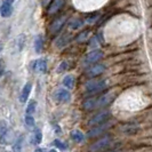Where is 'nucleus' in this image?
Segmentation results:
<instances>
[{
  "instance_id": "9d476101",
  "label": "nucleus",
  "mask_w": 152,
  "mask_h": 152,
  "mask_svg": "<svg viewBox=\"0 0 152 152\" xmlns=\"http://www.w3.org/2000/svg\"><path fill=\"white\" fill-rule=\"evenodd\" d=\"M33 70L39 73H45L47 71V62L46 60H37L33 63Z\"/></svg>"
},
{
  "instance_id": "9b49d317",
  "label": "nucleus",
  "mask_w": 152,
  "mask_h": 152,
  "mask_svg": "<svg viewBox=\"0 0 152 152\" xmlns=\"http://www.w3.org/2000/svg\"><path fill=\"white\" fill-rule=\"evenodd\" d=\"M63 2H64V0H54L53 2L50 4V6L48 7L47 13H48L49 15L57 13V12L62 8V6H63Z\"/></svg>"
},
{
  "instance_id": "4be33fe9",
  "label": "nucleus",
  "mask_w": 152,
  "mask_h": 152,
  "mask_svg": "<svg viewBox=\"0 0 152 152\" xmlns=\"http://www.w3.org/2000/svg\"><path fill=\"white\" fill-rule=\"evenodd\" d=\"M25 126L28 129H33L34 126H36V121H34V118L32 115H26L25 117Z\"/></svg>"
},
{
  "instance_id": "f257e3e1",
  "label": "nucleus",
  "mask_w": 152,
  "mask_h": 152,
  "mask_svg": "<svg viewBox=\"0 0 152 152\" xmlns=\"http://www.w3.org/2000/svg\"><path fill=\"white\" fill-rule=\"evenodd\" d=\"M107 85L104 80H89L85 88H86V91L87 94L89 95H94V94H97V93H101L104 89H107Z\"/></svg>"
},
{
  "instance_id": "f704fd0d",
  "label": "nucleus",
  "mask_w": 152,
  "mask_h": 152,
  "mask_svg": "<svg viewBox=\"0 0 152 152\" xmlns=\"http://www.w3.org/2000/svg\"><path fill=\"white\" fill-rule=\"evenodd\" d=\"M109 152H118V151H109Z\"/></svg>"
},
{
  "instance_id": "dca6fc26",
  "label": "nucleus",
  "mask_w": 152,
  "mask_h": 152,
  "mask_svg": "<svg viewBox=\"0 0 152 152\" xmlns=\"http://www.w3.org/2000/svg\"><path fill=\"white\" fill-rule=\"evenodd\" d=\"M75 83H76V80H75V77L73 76H66L63 79V85H64L66 88H69V89H72V88H73Z\"/></svg>"
},
{
  "instance_id": "423d86ee",
  "label": "nucleus",
  "mask_w": 152,
  "mask_h": 152,
  "mask_svg": "<svg viewBox=\"0 0 152 152\" xmlns=\"http://www.w3.org/2000/svg\"><path fill=\"white\" fill-rule=\"evenodd\" d=\"M110 127H111V125H110V124H107V122H103V124H101V125H97V126H95L93 129H91L88 132V137H89V138H93V137L99 136L101 134H103L107 129H109Z\"/></svg>"
},
{
  "instance_id": "2f4dec72",
  "label": "nucleus",
  "mask_w": 152,
  "mask_h": 152,
  "mask_svg": "<svg viewBox=\"0 0 152 152\" xmlns=\"http://www.w3.org/2000/svg\"><path fill=\"white\" fill-rule=\"evenodd\" d=\"M13 1H14V0H5V2H6V4H9V5H10Z\"/></svg>"
},
{
  "instance_id": "c85d7f7f",
  "label": "nucleus",
  "mask_w": 152,
  "mask_h": 152,
  "mask_svg": "<svg viewBox=\"0 0 152 152\" xmlns=\"http://www.w3.org/2000/svg\"><path fill=\"white\" fill-rule=\"evenodd\" d=\"M97 20H99V15L91 16V17H88V18H87V23H88V24H93V23L96 22Z\"/></svg>"
},
{
  "instance_id": "39448f33",
  "label": "nucleus",
  "mask_w": 152,
  "mask_h": 152,
  "mask_svg": "<svg viewBox=\"0 0 152 152\" xmlns=\"http://www.w3.org/2000/svg\"><path fill=\"white\" fill-rule=\"evenodd\" d=\"M102 57H103V52L99 50V49H95V50H93V52H91L89 54L86 55L85 64H87V65L88 64H94V63L99 62Z\"/></svg>"
},
{
  "instance_id": "6e6552de",
  "label": "nucleus",
  "mask_w": 152,
  "mask_h": 152,
  "mask_svg": "<svg viewBox=\"0 0 152 152\" xmlns=\"http://www.w3.org/2000/svg\"><path fill=\"white\" fill-rule=\"evenodd\" d=\"M105 71V66L103 64H94L93 66H89L87 70V76L88 77H97L102 75Z\"/></svg>"
},
{
  "instance_id": "1a4fd4ad",
  "label": "nucleus",
  "mask_w": 152,
  "mask_h": 152,
  "mask_svg": "<svg viewBox=\"0 0 152 152\" xmlns=\"http://www.w3.org/2000/svg\"><path fill=\"white\" fill-rule=\"evenodd\" d=\"M55 99H57L58 102H61V103H65V102H69L70 99H71V95H70V93H69L66 89H58V91H56V94H55Z\"/></svg>"
},
{
  "instance_id": "72a5a7b5",
  "label": "nucleus",
  "mask_w": 152,
  "mask_h": 152,
  "mask_svg": "<svg viewBox=\"0 0 152 152\" xmlns=\"http://www.w3.org/2000/svg\"><path fill=\"white\" fill-rule=\"evenodd\" d=\"M48 152H56V150H50V151H48Z\"/></svg>"
},
{
  "instance_id": "c756f323",
  "label": "nucleus",
  "mask_w": 152,
  "mask_h": 152,
  "mask_svg": "<svg viewBox=\"0 0 152 152\" xmlns=\"http://www.w3.org/2000/svg\"><path fill=\"white\" fill-rule=\"evenodd\" d=\"M50 0H42V6H46V5H48V2H49Z\"/></svg>"
},
{
  "instance_id": "6ab92c4d",
  "label": "nucleus",
  "mask_w": 152,
  "mask_h": 152,
  "mask_svg": "<svg viewBox=\"0 0 152 152\" xmlns=\"http://www.w3.org/2000/svg\"><path fill=\"white\" fill-rule=\"evenodd\" d=\"M71 137L73 138V141H76V142H78V143L83 142V141L85 140L84 134H83L80 130H73V132L71 133Z\"/></svg>"
},
{
  "instance_id": "aec40b11",
  "label": "nucleus",
  "mask_w": 152,
  "mask_h": 152,
  "mask_svg": "<svg viewBox=\"0 0 152 152\" xmlns=\"http://www.w3.org/2000/svg\"><path fill=\"white\" fill-rule=\"evenodd\" d=\"M83 21L80 20V18H73L72 21H70L69 23V25H70V28L72 29V30H78V29H80L81 26H83Z\"/></svg>"
},
{
  "instance_id": "a878e982",
  "label": "nucleus",
  "mask_w": 152,
  "mask_h": 152,
  "mask_svg": "<svg viewBox=\"0 0 152 152\" xmlns=\"http://www.w3.org/2000/svg\"><path fill=\"white\" fill-rule=\"evenodd\" d=\"M66 69H68V63H66V62H62L61 64L58 65L57 72H58V73H61V72H63V71H65Z\"/></svg>"
},
{
  "instance_id": "473e14b6",
  "label": "nucleus",
  "mask_w": 152,
  "mask_h": 152,
  "mask_svg": "<svg viewBox=\"0 0 152 152\" xmlns=\"http://www.w3.org/2000/svg\"><path fill=\"white\" fill-rule=\"evenodd\" d=\"M2 71H4V66L1 65V66H0V76H1V73H2Z\"/></svg>"
},
{
  "instance_id": "0eeeda50",
  "label": "nucleus",
  "mask_w": 152,
  "mask_h": 152,
  "mask_svg": "<svg viewBox=\"0 0 152 152\" xmlns=\"http://www.w3.org/2000/svg\"><path fill=\"white\" fill-rule=\"evenodd\" d=\"M65 22H66V16H60V17L55 18L53 23L50 24V26H49V31L52 33H56V32L61 31Z\"/></svg>"
},
{
  "instance_id": "f3484780",
  "label": "nucleus",
  "mask_w": 152,
  "mask_h": 152,
  "mask_svg": "<svg viewBox=\"0 0 152 152\" xmlns=\"http://www.w3.org/2000/svg\"><path fill=\"white\" fill-rule=\"evenodd\" d=\"M42 47H44V40L41 36H37V38L34 40V49H36V53L40 54L42 50Z\"/></svg>"
},
{
  "instance_id": "b1692460",
  "label": "nucleus",
  "mask_w": 152,
  "mask_h": 152,
  "mask_svg": "<svg viewBox=\"0 0 152 152\" xmlns=\"http://www.w3.org/2000/svg\"><path fill=\"white\" fill-rule=\"evenodd\" d=\"M66 39H68V36H66V34L63 36V37H60V38L57 39V41H56V46H57V47H63V46L69 41Z\"/></svg>"
},
{
  "instance_id": "412c9836",
  "label": "nucleus",
  "mask_w": 152,
  "mask_h": 152,
  "mask_svg": "<svg viewBox=\"0 0 152 152\" xmlns=\"http://www.w3.org/2000/svg\"><path fill=\"white\" fill-rule=\"evenodd\" d=\"M8 124L5 120H0V141L2 140V137L7 134L8 132Z\"/></svg>"
},
{
  "instance_id": "ddd939ff",
  "label": "nucleus",
  "mask_w": 152,
  "mask_h": 152,
  "mask_svg": "<svg viewBox=\"0 0 152 152\" xmlns=\"http://www.w3.org/2000/svg\"><path fill=\"white\" fill-rule=\"evenodd\" d=\"M0 13H1V16H4V17H9V16L12 15V13H13V7H12V5H9V4H4L1 8H0Z\"/></svg>"
},
{
  "instance_id": "393cba45",
  "label": "nucleus",
  "mask_w": 152,
  "mask_h": 152,
  "mask_svg": "<svg viewBox=\"0 0 152 152\" xmlns=\"http://www.w3.org/2000/svg\"><path fill=\"white\" fill-rule=\"evenodd\" d=\"M99 39V36H95L91 39V44H89V47L91 48H99V41L97 40Z\"/></svg>"
},
{
  "instance_id": "a211bd4d",
  "label": "nucleus",
  "mask_w": 152,
  "mask_h": 152,
  "mask_svg": "<svg viewBox=\"0 0 152 152\" xmlns=\"http://www.w3.org/2000/svg\"><path fill=\"white\" fill-rule=\"evenodd\" d=\"M23 136H20L13 144V151L14 152H22L23 150Z\"/></svg>"
},
{
  "instance_id": "cd10ccee",
  "label": "nucleus",
  "mask_w": 152,
  "mask_h": 152,
  "mask_svg": "<svg viewBox=\"0 0 152 152\" xmlns=\"http://www.w3.org/2000/svg\"><path fill=\"white\" fill-rule=\"evenodd\" d=\"M54 144L56 145L58 149H63V150H64V149H66V145L63 144L61 141H58V140H55V141H54Z\"/></svg>"
},
{
  "instance_id": "7ed1b4c3",
  "label": "nucleus",
  "mask_w": 152,
  "mask_h": 152,
  "mask_svg": "<svg viewBox=\"0 0 152 152\" xmlns=\"http://www.w3.org/2000/svg\"><path fill=\"white\" fill-rule=\"evenodd\" d=\"M114 99V94L113 93H107L104 95H101L97 99H94V107L97 109V107H103L110 104Z\"/></svg>"
},
{
  "instance_id": "7c9ffc66",
  "label": "nucleus",
  "mask_w": 152,
  "mask_h": 152,
  "mask_svg": "<svg viewBox=\"0 0 152 152\" xmlns=\"http://www.w3.org/2000/svg\"><path fill=\"white\" fill-rule=\"evenodd\" d=\"M34 152H46V150L45 149H37Z\"/></svg>"
},
{
  "instance_id": "5701e85b",
  "label": "nucleus",
  "mask_w": 152,
  "mask_h": 152,
  "mask_svg": "<svg viewBox=\"0 0 152 152\" xmlns=\"http://www.w3.org/2000/svg\"><path fill=\"white\" fill-rule=\"evenodd\" d=\"M36 107H37V102L36 101H30V103L28 104V107H26V114L28 115L33 114L36 111Z\"/></svg>"
},
{
  "instance_id": "f8f14e48",
  "label": "nucleus",
  "mask_w": 152,
  "mask_h": 152,
  "mask_svg": "<svg viewBox=\"0 0 152 152\" xmlns=\"http://www.w3.org/2000/svg\"><path fill=\"white\" fill-rule=\"evenodd\" d=\"M31 88H32V85H31L30 83L25 84V86L23 87L22 93H21V96H20V101H21L22 103H25V102L28 101L29 95H30V93H31Z\"/></svg>"
},
{
  "instance_id": "2eb2a0df",
  "label": "nucleus",
  "mask_w": 152,
  "mask_h": 152,
  "mask_svg": "<svg viewBox=\"0 0 152 152\" xmlns=\"http://www.w3.org/2000/svg\"><path fill=\"white\" fill-rule=\"evenodd\" d=\"M24 45H25V36H18L17 38L15 39V47L18 52H21L23 48H24Z\"/></svg>"
},
{
  "instance_id": "bb28decb",
  "label": "nucleus",
  "mask_w": 152,
  "mask_h": 152,
  "mask_svg": "<svg viewBox=\"0 0 152 152\" xmlns=\"http://www.w3.org/2000/svg\"><path fill=\"white\" fill-rule=\"evenodd\" d=\"M88 36V32L87 31H84L81 34H79L78 37H77V41L78 42H80V41H84V40H86V37Z\"/></svg>"
},
{
  "instance_id": "4468645a",
  "label": "nucleus",
  "mask_w": 152,
  "mask_h": 152,
  "mask_svg": "<svg viewBox=\"0 0 152 152\" xmlns=\"http://www.w3.org/2000/svg\"><path fill=\"white\" fill-rule=\"evenodd\" d=\"M41 140H42V134H41V130L37 129L31 136V143L32 144H39L41 143Z\"/></svg>"
},
{
  "instance_id": "20e7f679",
  "label": "nucleus",
  "mask_w": 152,
  "mask_h": 152,
  "mask_svg": "<svg viewBox=\"0 0 152 152\" xmlns=\"http://www.w3.org/2000/svg\"><path fill=\"white\" fill-rule=\"evenodd\" d=\"M109 115H110V112H109V111H102V112H99V113L95 114L91 120L88 121V125H91V126L101 125V124L105 122V120L109 118Z\"/></svg>"
},
{
  "instance_id": "f03ea898",
  "label": "nucleus",
  "mask_w": 152,
  "mask_h": 152,
  "mask_svg": "<svg viewBox=\"0 0 152 152\" xmlns=\"http://www.w3.org/2000/svg\"><path fill=\"white\" fill-rule=\"evenodd\" d=\"M111 141H112V137L110 136V135L102 137V138H99L97 142H95V143H93V144L91 145L89 150H91V152L102 151V150H104L105 148H107V145L111 143Z\"/></svg>"
}]
</instances>
